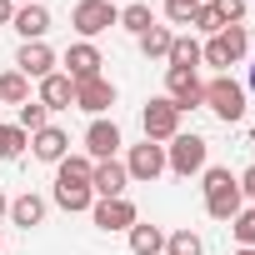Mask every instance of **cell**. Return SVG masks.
Listing matches in <instances>:
<instances>
[{
	"mask_svg": "<svg viewBox=\"0 0 255 255\" xmlns=\"http://www.w3.org/2000/svg\"><path fill=\"white\" fill-rule=\"evenodd\" d=\"M200 175H205V185H200V190H205V215H210V220H225V225H230V220H235V215L245 210L240 180H235V175H230L225 165H205Z\"/></svg>",
	"mask_w": 255,
	"mask_h": 255,
	"instance_id": "6da1fadb",
	"label": "cell"
},
{
	"mask_svg": "<svg viewBox=\"0 0 255 255\" xmlns=\"http://www.w3.org/2000/svg\"><path fill=\"white\" fill-rule=\"evenodd\" d=\"M210 165V145H205V135H175L170 145H165V170H175L180 180H190V175H200Z\"/></svg>",
	"mask_w": 255,
	"mask_h": 255,
	"instance_id": "7a4b0ae2",
	"label": "cell"
},
{
	"mask_svg": "<svg viewBox=\"0 0 255 255\" xmlns=\"http://www.w3.org/2000/svg\"><path fill=\"white\" fill-rule=\"evenodd\" d=\"M140 130H145V140H155V145H170V140L180 135V110H175L170 95L145 100V110H140Z\"/></svg>",
	"mask_w": 255,
	"mask_h": 255,
	"instance_id": "3957f363",
	"label": "cell"
},
{
	"mask_svg": "<svg viewBox=\"0 0 255 255\" xmlns=\"http://www.w3.org/2000/svg\"><path fill=\"white\" fill-rule=\"evenodd\" d=\"M205 105L225 125H235V120H245V85L230 80V75H215V80H205Z\"/></svg>",
	"mask_w": 255,
	"mask_h": 255,
	"instance_id": "277c9868",
	"label": "cell"
},
{
	"mask_svg": "<svg viewBox=\"0 0 255 255\" xmlns=\"http://www.w3.org/2000/svg\"><path fill=\"white\" fill-rule=\"evenodd\" d=\"M70 25L80 30V40H95V35H105L110 25H120V10L110 5V0H75Z\"/></svg>",
	"mask_w": 255,
	"mask_h": 255,
	"instance_id": "5b68a950",
	"label": "cell"
},
{
	"mask_svg": "<svg viewBox=\"0 0 255 255\" xmlns=\"http://www.w3.org/2000/svg\"><path fill=\"white\" fill-rule=\"evenodd\" d=\"M165 95H170L175 110L185 115V110L205 105V80H200L195 70H175V65H165Z\"/></svg>",
	"mask_w": 255,
	"mask_h": 255,
	"instance_id": "8992f818",
	"label": "cell"
},
{
	"mask_svg": "<svg viewBox=\"0 0 255 255\" xmlns=\"http://www.w3.org/2000/svg\"><path fill=\"white\" fill-rule=\"evenodd\" d=\"M125 175L130 180H160L165 175V145H155V140H140V145H130V155H125Z\"/></svg>",
	"mask_w": 255,
	"mask_h": 255,
	"instance_id": "52a82bcc",
	"label": "cell"
},
{
	"mask_svg": "<svg viewBox=\"0 0 255 255\" xmlns=\"http://www.w3.org/2000/svg\"><path fill=\"white\" fill-rule=\"evenodd\" d=\"M55 65H60V55H55L45 40H25V45L15 50V70H20L25 80H45V75H55Z\"/></svg>",
	"mask_w": 255,
	"mask_h": 255,
	"instance_id": "ba28073f",
	"label": "cell"
},
{
	"mask_svg": "<svg viewBox=\"0 0 255 255\" xmlns=\"http://www.w3.org/2000/svg\"><path fill=\"white\" fill-rule=\"evenodd\" d=\"M90 220H95L105 235H115V230H130V225L140 220V210L125 200V195H115V200H95V205H90Z\"/></svg>",
	"mask_w": 255,
	"mask_h": 255,
	"instance_id": "9c48e42d",
	"label": "cell"
},
{
	"mask_svg": "<svg viewBox=\"0 0 255 255\" xmlns=\"http://www.w3.org/2000/svg\"><path fill=\"white\" fill-rule=\"evenodd\" d=\"M60 65H65V75L80 85V80H95L100 75V65H105V55L95 50V40H75L65 55H60Z\"/></svg>",
	"mask_w": 255,
	"mask_h": 255,
	"instance_id": "30bf717a",
	"label": "cell"
},
{
	"mask_svg": "<svg viewBox=\"0 0 255 255\" xmlns=\"http://www.w3.org/2000/svg\"><path fill=\"white\" fill-rule=\"evenodd\" d=\"M115 150H120V125L105 120V115H95L85 125V155L90 160H115Z\"/></svg>",
	"mask_w": 255,
	"mask_h": 255,
	"instance_id": "8fae6325",
	"label": "cell"
},
{
	"mask_svg": "<svg viewBox=\"0 0 255 255\" xmlns=\"http://www.w3.org/2000/svg\"><path fill=\"white\" fill-rule=\"evenodd\" d=\"M125 185H130L125 160H95V170H90V190H95V200H115V195H125Z\"/></svg>",
	"mask_w": 255,
	"mask_h": 255,
	"instance_id": "7c38bea8",
	"label": "cell"
},
{
	"mask_svg": "<svg viewBox=\"0 0 255 255\" xmlns=\"http://www.w3.org/2000/svg\"><path fill=\"white\" fill-rule=\"evenodd\" d=\"M115 105V85L105 80V75H95V80H80L75 85V110H85V115H105Z\"/></svg>",
	"mask_w": 255,
	"mask_h": 255,
	"instance_id": "4fadbf2b",
	"label": "cell"
},
{
	"mask_svg": "<svg viewBox=\"0 0 255 255\" xmlns=\"http://www.w3.org/2000/svg\"><path fill=\"white\" fill-rule=\"evenodd\" d=\"M30 155H35V160H45V165H60V160L70 155V135L60 130V125H45V130H35V135H30Z\"/></svg>",
	"mask_w": 255,
	"mask_h": 255,
	"instance_id": "5bb4252c",
	"label": "cell"
},
{
	"mask_svg": "<svg viewBox=\"0 0 255 255\" xmlns=\"http://www.w3.org/2000/svg\"><path fill=\"white\" fill-rule=\"evenodd\" d=\"M10 30L20 35V40H45V30H50V10L40 5H15V20H10Z\"/></svg>",
	"mask_w": 255,
	"mask_h": 255,
	"instance_id": "9a60e30c",
	"label": "cell"
},
{
	"mask_svg": "<svg viewBox=\"0 0 255 255\" xmlns=\"http://www.w3.org/2000/svg\"><path fill=\"white\" fill-rule=\"evenodd\" d=\"M45 110H70L75 105V80L65 75V70H55V75H45L40 80V95H35Z\"/></svg>",
	"mask_w": 255,
	"mask_h": 255,
	"instance_id": "2e32d148",
	"label": "cell"
},
{
	"mask_svg": "<svg viewBox=\"0 0 255 255\" xmlns=\"http://www.w3.org/2000/svg\"><path fill=\"white\" fill-rule=\"evenodd\" d=\"M45 220V200L35 195V190H25V195H15L10 200V225H20V230H35Z\"/></svg>",
	"mask_w": 255,
	"mask_h": 255,
	"instance_id": "e0dca14e",
	"label": "cell"
},
{
	"mask_svg": "<svg viewBox=\"0 0 255 255\" xmlns=\"http://www.w3.org/2000/svg\"><path fill=\"white\" fill-rule=\"evenodd\" d=\"M125 235H130V255H160V250H165V230H160V225L135 220Z\"/></svg>",
	"mask_w": 255,
	"mask_h": 255,
	"instance_id": "ac0fdd59",
	"label": "cell"
},
{
	"mask_svg": "<svg viewBox=\"0 0 255 255\" xmlns=\"http://www.w3.org/2000/svg\"><path fill=\"white\" fill-rule=\"evenodd\" d=\"M90 170H95L90 155H65L55 165V185H90Z\"/></svg>",
	"mask_w": 255,
	"mask_h": 255,
	"instance_id": "d6986e66",
	"label": "cell"
},
{
	"mask_svg": "<svg viewBox=\"0 0 255 255\" xmlns=\"http://www.w3.org/2000/svg\"><path fill=\"white\" fill-rule=\"evenodd\" d=\"M170 40H175V30L155 20V25L140 35V55H145V60H165V55H170Z\"/></svg>",
	"mask_w": 255,
	"mask_h": 255,
	"instance_id": "ffe728a7",
	"label": "cell"
},
{
	"mask_svg": "<svg viewBox=\"0 0 255 255\" xmlns=\"http://www.w3.org/2000/svg\"><path fill=\"white\" fill-rule=\"evenodd\" d=\"M165 65H175V70H195V65H200V40H195V35H175Z\"/></svg>",
	"mask_w": 255,
	"mask_h": 255,
	"instance_id": "44dd1931",
	"label": "cell"
},
{
	"mask_svg": "<svg viewBox=\"0 0 255 255\" xmlns=\"http://www.w3.org/2000/svg\"><path fill=\"white\" fill-rule=\"evenodd\" d=\"M55 205H60L65 215H80V210L95 205V190H90V185H55Z\"/></svg>",
	"mask_w": 255,
	"mask_h": 255,
	"instance_id": "7402d4cb",
	"label": "cell"
},
{
	"mask_svg": "<svg viewBox=\"0 0 255 255\" xmlns=\"http://www.w3.org/2000/svg\"><path fill=\"white\" fill-rule=\"evenodd\" d=\"M30 100V80L20 70H0V105H25Z\"/></svg>",
	"mask_w": 255,
	"mask_h": 255,
	"instance_id": "603a6c76",
	"label": "cell"
},
{
	"mask_svg": "<svg viewBox=\"0 0 255 255\" xmlns=\"http://www.w3.org/2000/svg\"><path fill=\"white\" fill-rule=\"evenodd\" d=\"M120 25H125V30H130L135 40H140V35H145V30L155 25V10L145 5V0H135V5H125V10H120Z\"/></svg>",
	"mask_w": 255,
	"mask_h": 255,
	"instance_id": "cb8c5ba5",
	"label": "cell"
},
{
	"mask_svg": "<svg viewBox=\"0 0 255 255\" xmlns=\"http://www.w3.org/2000/svg\"><path fill=\"white\" fill-rule=\"evenodd\" d=\"M165 255H205V240L185 225V230H170L165 235Z\"/></svg>",
	"mask_w": 255,
	"mask_h": 255,
	"instance_id": "d4e9b609",
	"label": "cell"
},
{
	"mask_svg": "<svg viewBox=\"0 0 255 255\" xmlns=\"http://www.w3.org/2000/svg\"><path fill=\"white\" fill-rule=\"evenodd\" d=\"M210 10H215L220 30H225V25H245V15H250V5H245V0H210Z\"/></svg>",
	"mask_w": 255,
	"mask_h": 255,
	"instance_id": "484cf974",
	"label": "cell"
},
{
	"mask_svg": "<svg viewBox=\"0 0 255 255\" xmlns=\"http://www.w3.org/2000/svg\"><path fill=\"white\" fill-rule=\"evenodd\" d=\"M45 115H50V110H45L40 100H25V105H20V115H15V125H20L25 135H35V130H45V125H50Z\"/></svg>",
	"mask_w": 255,
	"mask_h": 255,
	"instance_id": "4316f807",
	"label": "cell"
},
{
	"mask_svg": "<svg viewBox=\"0 0 255 255\" xmlns=\"http://www.w3.org/2000/svg\"><path fill=\"white\" fill-rule=\"evenodd\" d=\"M25 145H30V135L20 130V125H0V160H15Z\"/></svg>",
	"mask_w": 255,
	"mask_h": 255,
	"instance_id": "83f0119b",
	"label": "cell"
},
{
	"mask_svg": "<svg viewBox=\"0 0 255 255\" xmlns=\"http://www.w3.org/2000/svg\"><path fill=\"white\" fill-rule=\"evenodd\" d=\"M220 45L230 50V65H235V60H245V50H250V30H245V25H225V30H220Z\"/></svg>",
	"mask_w": 255,
	"mask_h": 255,
	"instance_id": "f1b7e54d",
	"label": "cell"
},
{
	"mask_svg": "<svg viewBox=\"0 0 255 255\" xmlns=\"http://www.w3.org/2000/svg\"><path fill=\"white\" fill-rule=\"evenodd\" d=\"M230 235H235L240 245H250V250H255V205H245V210L230 220Z\"/></svg>",
	"mask_w": 255,
	"mask_h": 255,
	"instance_id": "f546056e",
	"label": "cell"
},
{
	"mask_svg": "<svg viewBox=\"0 0 255 255\" xmlns=\"http://www.w3.org/2000/svg\"><path fill=\"white\" fill-rule=\"evenodd\" d=\"M190 25H195L200 35H220V20H215L210 5H195V10H190Z\"/></svg>",
	"mask_w": 255,
	"mask_h": 255,
	"instance_id": "4dcf8cb0",
	"label": "cell"
},
{
	"mask_svg": "<svg viewBox=\"0 0 255 255\" xmlns=\"http://www.w3.org/2000/svg\"><path fill=\"white\" fill-rule=\"evenodd\" d=\"M190 0H165V25H190Z\"/></svg>",
	"mask_w": 255,
	"mask_h": 255,
	"instance_id": "1f68e13d",
	"label": "cell"
},
{
	"mask_svg": "<svg viewBox=\"0 0 255 255\" xmlns=\"http://www.w3.org/2000/svg\"><path fill=\"white\" fill-rule=\"evenodd\" d=\"M235 180H240V195H245V200H250V205H255V165H250V170H245V175H235Z\"/></svg>",
	"mask_w": 255,
	"mask_h": 255,
	"instance_id": "d6a6232c",
	"label": "cell"
},
{
	"mask_svg": "<svg viewBox=\"0 0 255 255\" xmlns=\"http://www.w3.org/2000/svg\"><path fill=\"white\" fill-rule=\"evenodd\" d=\"M15 20V0H0V25H10Z\"/></svg>",
	"mask_w": 255,
	"mask_h": 255,
	"instance_id": "836d02e7",
	"label": "cell"
},
{
	"mask_svg": "<svg viewBox=\"0 0 255 255\" xmlns=\"http://www.w3.org/2000/svg\"><path fill=\"white\" fill-rule=\"evenodd\" d=\"M5 215H10V195H5V190H0V220H5Z\"/></svg>",
	"mask_w": 255,
	"mask_h": 255,
	"instance_id": "e575fe53",
	"label": "cell"
},
{
	"mask_svg": "<svg viewBox=\"0 0 255 255\" xmlns=\"http://www.w3.org/2000/svg\"><path fill=\"white\" fill-rule=\"evenodd\" d=\"M235 255H255V250H250V245H240V250H235Z\"/></svg>",
	"mask_w": 255,
	"mask_h": 255,
	"instance_id": "d590c367",
	"label": "cell"
},
{
	"mask_svg": "<svg viewBox=\"0 0 255 255\" xmlns=\"http://www.w3.org/2000/svg\"><path fill=\"white\" fill-rule=\"evenodd\" d=\"M250 90H255V65H250Z\"/></svg>",
	"mask_w": 255,
	"mask_h": 255,
	"instance_id": "8d00e7d4",
	"label": "cell"
},
{
	"mask_svg": "<svg viewBox=\"0 0 255 255\" xmlns=\"http://www.w3.org/2000/svg\"><path fill=\"white\" fill-rule=\"evenodd\" d=\"M190 5H210V0H190Z\"/></svg>",
	"mask_w": 255,
	"mask_h": 255,
	"instance_id": "74e56055",
	"label": "cell"
},
{
	"mask_svg": "<svg viewBox=\"0 0 255 255\" xmlns=\"http://www.w3.org/2000/svg\"><path fill=\"white\" fill-rule=\"evenodd\" d=\"M20 5H35V0H20Z\"/></svg>",
	"mask_w": 255,
	"mask_h": 255,
	"instance_id": "f35d334b",
	"label": "cell"
}]
</instances>
